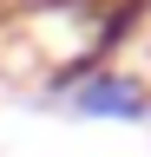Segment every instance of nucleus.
Returning a JSON list of instances; mask_svg holds the SVG:
<instances>
[{
	"instance_id": "1",
	"label": "nucleus",
	"mask_w": 151,
	"mask_h": 157,
	"mask_svg": "<svg viewBox=\"0 0 151 157\" xmlns=\"http://www.w3.org/2000/svg\"><path fill=\"white\" fill-rule=\"evenodd\" d=\"M46 105H59L72 118H99V124H151V85L125 66H92L79 78H66L59 92H46Z\"/></svg>"
}]
</instances>
